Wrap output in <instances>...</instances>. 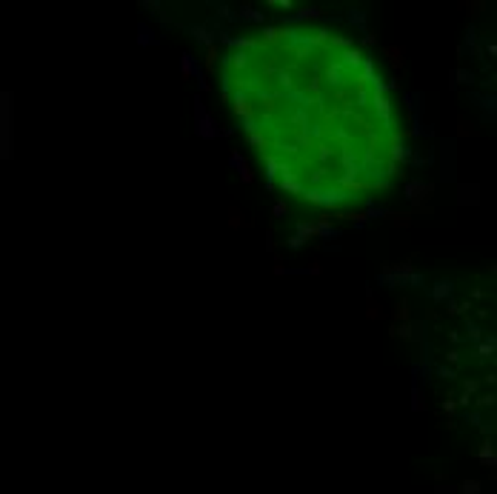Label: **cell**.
Here are the masks:
<instances>
[{
    "instance_id": "6da1fadb",
    "label": "cell",
    "mask_w": 497,
    "mask_h": 494,
    "mask_svg": "<svg viewBox=\"0 0 497 494\" xmlns=\"http://www.w3.org/2000/svg\"><path fill=\"white\" fill-rule=\"evenodd\" d=\"M223 94L269 180L318 209L386 191L403 163L391 94L369 55L320 26H272L223 55Z\"/></svg>"
}]
</instances>
